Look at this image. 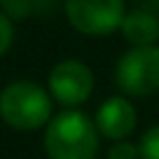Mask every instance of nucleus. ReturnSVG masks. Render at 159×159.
Instances as JSON below:
<instances>
[{"mask_svg": "<svg viewBox=\"0 0 159 159\" xmlns=\"http://www.w3.org/2000/svg\"><path fill=\"white\" fill-rule=\"evenodd\" d=\"M140 159H159V124L150 126L138 140Z\"/></svg>", "mask_w": 159, "mask_h": 159, "instance_id": "nucleus-8", "label": "nucleus"}, {"mask_svg": "<svg viewBox=\"0 0 159 159\" xmlns=\"http://www.w3.org/2000/svg\"><path fill=\"white\" fill-rule=\"evenodd\" d=\"M66 16L77 33L105 38L115 33L124 19V0H66Z\"/></svg>", "mask_w": 159, "mask_h": 159, "instance_id": "nucleus-4", "label": "nucleus"}, {"mask_svg": "<svg viewBox=\"0 0 159 159\" xmlns=\"http://www.w3.org/2000/svg\"><path fill=\"white\" fill-rule=\"evenodd\" d=\"M0 2H2V0H0Z\"/></svg>", "mask_w": 159, "mask_h": 159, "instance_id": "nucleus-11", "label": "nucleus"}, {"mask_svg": "<svg viewBox=\"0 0 159 159\" xmlns=\"http://www.w3.org/2000/svg\"><path fill=\"white\" fill-rule=\"evenodd\" d=\"M115 84L124 96L145 98L159 91V45L131 47L115 66Z\"/></svg>", "mask_w": 159, "mask_h": 159, "instance_id": "nucleus-3", "label": "nucleus"}, {"mask_svg": "<svg viewBox=\"0 0 159 159\" xmlns=\"http://www.w3.org/2000/svg\"><path fill=\"white\" fill-rule=\"evenodd\" d=\"M124 40L131 47H148V45H157L159 40V19L150 12L136 10L124 14L122 26H119Z\"/></svg>", "mask_w": 159, "mask_h": 159, "instance_id": "nucleus-7", "label": "nucleus"}, {"mask_svg": "<svg viewBox=\"0 0 159 159\" xmlns=\"http://www.w3.org/2000/svg\"><path fill=\"white\" fill-rule=\"evenodd\" d=\"M45 152L49 159H96L98 131L94 119L77 108H66L45 126Z\"/></svg>", "mask_w": 159, "mask_h": 159, "instance_id": "nucleus-1", "label": "nucleus"}, {"mask_svg": "<svg viewBox=\"0 0 159 159\" xmlns=\"http://www.w3.org/2000/svg\"><path fill=\"white\" fill-rule=\"evenodd\" d=\"M14 42V24L7 14L0 12V56H5Z\"/></svg>", "mask_w": 159, "mask_h": 159, "instance_id": "nucleus-10", "label": "nucleus"}, {"mask_svg": "<svg viewBox=\"0 0 159 159\" xmlns=\"http://www.w3.org/2000/svg\"><path fill=\"white\" fill-rule=\"evenodd\" d=\"M94 124L98 136L112 140V143L115 140H126L136 131L138 112L126 96H110L98 105Z\"/></svg>", "mask_w": 159, "mask_h": 159, "instance_id": "nucleus-6", "label": "nucleus"}, {"mask_svg": "<svg viewBox=\"0 0 159 159\" xmlns=\"http://www.w3.org/2000/svg\"><path fill=\"white\" fill-rule=\"evenodd\" d=\"M108 159H140L138 145L131 140H115L108 150Z\"/></svg>", "mask_w": 159, "mask_h": 159, "instance_id": "nucleus-9", "label": "nucleus"}, {"mask_svg": "<svg viewBox=\"0 0 159 159\" xmlns=\"http://www.w3.org/2000/svg\"><path fill=\"white\" fill-rule=\"evenodd\" d=\"M54 117V98L30 80H14L0 91V119L14 131H38Z\"/></svg>", "mask_w": 159, "mask_h": 159, "instance_id": "nucleus-2", "label": "nucleus"}, {"mask_svg": "<svg viewBox=\"0 0 159 159\" xmlns=\"http://www.w3.org/2000/svg\"><path fill=\"white\" fill-rule=\"evenodd\" d=\"M47 91L63 108H80L94 91V73L84 61L63 59L49 70Z\"/></svg>", "mask_w": 159, "mask_h": 159, "instance_id": "nucleus-5", "label": "nucleus"}]
</instances>
